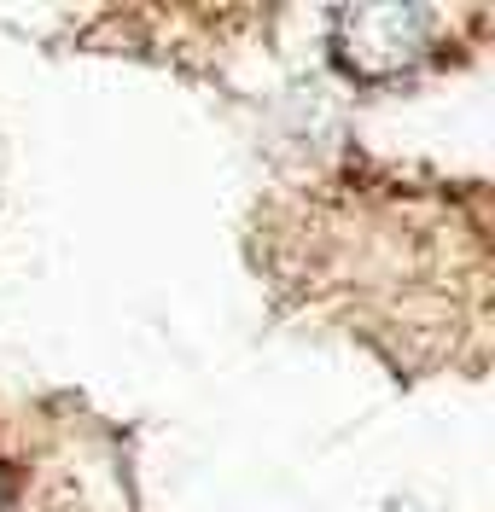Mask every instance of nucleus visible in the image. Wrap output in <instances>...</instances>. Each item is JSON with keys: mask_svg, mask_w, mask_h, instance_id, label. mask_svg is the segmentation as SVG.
<instances>
[{"mask_svg": "<svg viewBox=\"0 0 495 512\" xmlns=\"http://www.w3.org/2000/svg\"><path fill=\"white\" fill-rule=\"evenodd\" d=\"M431 35V6H344L332 18V53L356 76H396L426 59Z\"/></svg>", "mask_w": 495, "mask_h": 512, "instance_id": "1", "label": "nucleus"}]
</instances>
